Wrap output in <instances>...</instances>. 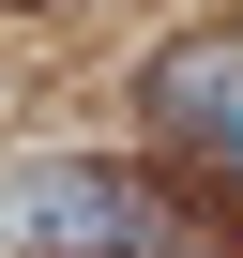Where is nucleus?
Segmentation results:
<instances>
[{
  "mask_svg": "<svg viewBox=\"0 0 243 258\" xmlns=\"http://www.w3.org/2000/svg\"><path fill=\"white\" fill-rule=\"evenodd\" d=\"M152 121L183 137V167H228L243 182V31H198L152 61Z\"/></svg>",
  "mask_w": 243,
  "mask_h": 258,
  "instance_id": "nucleus-2",
  "label": "nucleus"
},
{
  "mask_svg": "<svg viewBox=\"0 0 243 258\" xmlns=\"http://www.w3.org/2000/svg\"><path fill=\"white\" fill-rule=\"evenodd\" d=\"M0 228L46 243V258H198L183 213L137 167H16V182H0Z\"/></svg>",
  "mask_w": 243,
  "mask_h": 258,
  "instance_id": "nucleus-1",
  "label": "nucleus"
}]
</instances>
